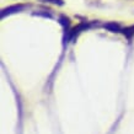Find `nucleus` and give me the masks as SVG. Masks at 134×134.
Segmentation results:
<instances>
[{"label": "nucleus", "instance_id": "obj_1", "mask_svg": "<svg viewBox=\"0 0 134 134\" xmlns=\"http://www.w3.org/2000/svg\"><path fill=\"white\" fill-rule=\"evenodd\" d=\"M22 9H24V6H22V5H15V6H11V8L5 9V10H3V12H1V17H4L6 14L15 12V10H16V11H19V10H22Z\"/></svg>", "mask_w": 134, "mask_h": 134}, {"label": "nucleus", "instance_id": "obj_2", "mask_svg": "<svg viewBox=\"0 0 134 134\" xmlns=\"http://www.w3.org/2000/svg\"><path fill=\"white\" fill-rule=\"evenodd\" d=\"M105 27L106 29H108L110 31H112V32H118V31H119V26L116 25V24H107Z\"/></svg>", "mask_w": 134, "mask_h": 134}, {"label": "nucleus", "instance_id": "obj_3", "mask_svg": "<svg viewBox=\"0 0 134 134\" xmlns=\"http://www.w3.org/2000/svg\"><path fill=\"white\" fill-rule=\"evenodd\" d=\"M123 32H124V35H126V36L128 37V38H130V37H132V36L134 35V26H132V27H128V29H126L124 31H123Z\"/></svg>", "mask_w": 134, "mask_h": 134}]
</instances>
